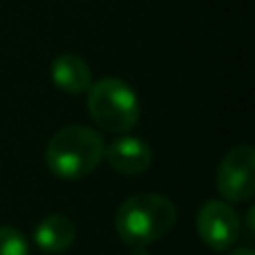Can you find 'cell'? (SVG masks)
I'll list each match as a JSON object with an SVG mask.
<instances>
[{
	"instance_id": "obj_1",
	"label": "cell",
	"mask_w": 255,
	"mask_h": 255,
	"mask_svg": "<svg viewBox=\"0 0 255 255\" xmlns=\"http://www.w3.org/2000/svg\"><path fill=\"white\" fill-rule=\"evenodd\" d=\"M175 204L163 195L141 193L128 197L117 211V233L130 247H148L172 231Z\"/></svg>"
},
{
	"instance_id": "obj_2",
	"label": "cell",
	"mask_w": 255,
	"mask_h": 255,
	"mask_svg": "<svg viewBox=\"0 0 255 255\" xmlns=\"http://www.w3.org/2000/svg\"><path fill=\"white\" fill-rule=\"evenodd\" d=\"M106 143L88 126H67L49 139L45 150L47 168L63 179H83L101 163Z\"/></svg>"
},
{
	"instance_id": "obj_3",
	"label": "cell",
	"mask_w": 255,
	"mask_h": 255,
	"mask_svg": "<svg viewBox=\"0 0 255 255\" xmlns=\"http://www.w3.org/2000/svg\"><path fill=\"white\" fill-rule=\"evenodd\" d=\"M88 112L101 130L124 134L139 124L141 106L126 81L101 79L88 88Z\"/></svg>"
},
{
	"instance_id": "obj_4",
	"label": "cell",
	"mask_w": 255,
	"mask_h": 255,
	"mask_svg": "<svg viewBox=\"0 0 255 255\" xmlns=\"http://www.w3.org/2000/svg\"><path fill=\"white\" fill-rule=\"evenodd\" d=\"M215 188L224 202H249L255 193V150L249 143L224 154L215 175Z\"/></svg>"
},
{
	"instance_id": "obj_5",
	"label": "cell",
	"mask_w": 255,
	"mask_h": 255,
	"mask_svg": "<svg viewBox=\"0 0 255 255\" xmlns=\"http://www.w3.org/2000/svg\"><path fill=\"white\" fill-rule=\"evenodd\" d=\"M197 233L206 247L229 251L240 238V215L229 202L211 199L197 213Z\"/></svg>"
},
{
	"instance_id": "obj_6",
	"label": "cell",
	"mask_w": 255,
	"mask_h": 255,
	"mask_svg": "<svg viewBox=\"0 0 255 255\" xmlns=\"http://www.w3.org/2000/svg\"><path fill=\"white\" fill-rule=\"evenodd\" d=\"M103 157L121 175H141L152 163V150L139 136H119L106 148Z\"/></svg>"
},
{
	"instance_id": "obj_7",
	"label": "cell",
	"mask_w": 255,
	"mask_h": 255,
	"mask_svg": "<svg viewBox=\"0 0 255 255\" xmlns=\"http://www.w3.org/2000/svg\"><path fill=\"white\" fill-rule=\"evenodd\" d=\"M52 81L67 94H83L92 85V72L88 63L76 54H61L52 63Z\"/></svg>"
},
{
	"instance_id": "obj_8",
	"label": "cell",
	"mask_w": 255,
	"mask_h": 255,
	"mask_svg": "<svg viewBox=\"0 0 255 255\" xmlns=\"http://www.w3.org/2000/svg\"><path fill=\"white\" fill-rule=\"evenodd\" d=\"M76 240V226L70 217L65 215H47L34 231V242L45 253H63L74 244Z\"/></svg>"
},
{
	"instance_id": "obj_9",
	"label": "cell",
	"mask_w": 255,
	"mask_h": 255,
	"mask_svg": "<svg viewBox=\"0 0 255 255\" xmlns=\"http://www.w3.org/2000/svg\"><path fill=\"white\" fill-rule=\"evenodd\" d=\"M0 255H29L25 235L11 226H0Z\"/></svg>"
},
{
	"instance_id": "obj_10",
	"label": "cell",
	"mask_w": 255,
	"mask_h": 255,
	"mask_svg": "<svg viewBox=\"0 0 255 255\" xmlns=\"http://www.w3.org/2000/svg\"><path fill=\"white\" fill-rule=\"evenodd\" d=\"M229 255H255V253L249 247H240V249H235V251H231Z\"/></svg>"
},
{
	"instance_id": "obj_11",
	"label": "cell",
	"mask_w": 255,
	"mask_h": 255,
	"mask_svg": "<svg viewBox=\"0 0 255 255\" xmlns=\"http://www.w3.org/2000/svg\"><path fill=\"white\" fill-rule=\"evenodd\" d=\"M132 255H150V253L145 251V247H134V251H132Z\"/></svg>"
}]
</instances>
